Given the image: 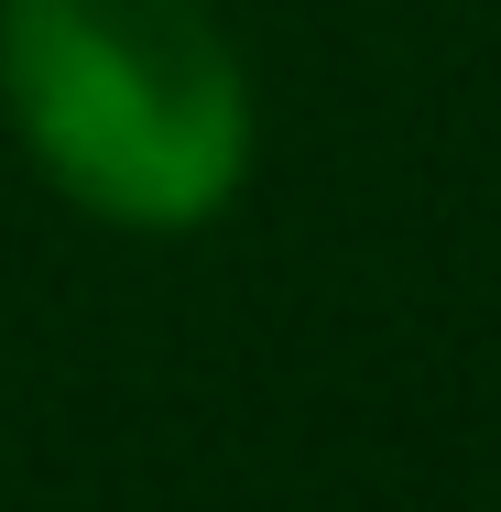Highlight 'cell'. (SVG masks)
<instances>
[{
	"label": "cell",
	"instance_id": "6da1fadb",
	"mask_svg": "<svg viewBox=\"0 0 501 512\" xmlns=\"http://www.w3.org/2000/svg\"><path fill=\"white\" fill-rule=\"evenodd\" d=\"M0 109L55 197L142 240L251 186V66L207 0H0Z\"/></svg>",
	"mask_w": 501,
	"mask_h": 512
}]
</instances>
